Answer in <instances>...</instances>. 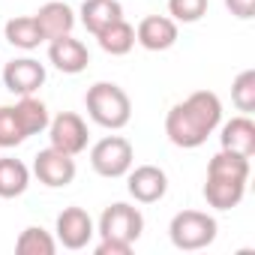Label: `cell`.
I'll return each instance as SVG.
<instances>
[{"label": "cell", "mask_w": 255, "mask_h": 255, "mask_svg": "<svg viewBox=\"0 0 255 255\" xmlns=\"http://www.w3.org/2000/svg\"><path fill=\"white\" fill-rule=\"evenodd\" d=\"M0 75H3V84L9 93H18V96H30L36 93L42 84H45V66L33 57H15L9 60L3 69H0Z\"/></svg>", "instance_id": "9c48e42d"}, {"label": "cell", "mask_w": 255, "mask_h": 255, "mask_svg": "<svg viewBox=\"0 0 255 255\" xmlns=\"http://www.w3.org/2000/svg\"><path fill=\"white\" fill-rule=\"evenodd\" d=\"M30 186V168L21 159L0 156V198H18Z\"/></svg>", "instance_id": "ac0fdd59"}, {"label": "cell", "mask_w": 255, "mask_h": 255, "mask_svg": "<svg viewBox=\"0 0 255 255\" xmlns=\"http://www.w3.org/2000/svg\"><path fill=\"white\" fill-rule=\"evenodd\" d=\"M48 138H51V147L69 153V156H78L87 150V141H90V132H87V123L81 114L75 111H60L57 117L48 120Z\"/></svg>", "instance_id": "8992f818"}, {"label": "cell", "mask_w": 255, "mask_h": 255, "mask_svg": "<svg viewBox=\"0 0 255 255\" xmlns=\"http://www.w3.org/2000/svg\"><path fill=\"white\" fill-rule=\"evenodd\" d=\"M15 114H18V120H21V129H24L27 138L45 132V129H48V120H51V117H48V105H45L42 99H36L33 93L18 99Z\"/></svg>", "instance_id": "ffe728a7"}, {"label": "cell", "mask_w": 255, "mask_h": 255, "mask_svg": "<svg viewBox=\"0 0 255 255\" xmlns=\"http://www.w3.org/2000/svg\"><path fill=\"white\" fill-rule=\"evenodd\" d=\"M84 105L93 123L102 129H123L132 120V99L114 81H96L84 93Z\"/></svg>", "instance_id": "7a4b0ae2"}, {"label": "cell", "mask_w": 255, "mask_h": 255, "mask_svg": "<svg viewBox=\"0 0 255 255\" xmlns=\"http://www.w3.org/2000/svg\"><path fill=\"white\" fill-rule=\"evenodd\" d=\"M3 33H6V42H9V45H15V48H21V51H33V48H39V45L45 42L33 15L9 18V21H6V27H3Z\"/></svg>", "instance_id": "d6986e66"}, {"label": "cell", "mask_w": 255, "mask_h": 255, "mask_svg": "<svg viewBox=\"0 0 255 255\" xmlns=\"http://www.w3.org/2000/svg\"><path fill=\"white\" fill-rule=\"evenodd\" d=\"M132 243H123V240H111V237H99L96 243V255H129Z\"/></svg>", "instance_id": "484cf974"}, {"label": "cell", "mask_w": 255, "mask_h": 255, "mask_svg": "<svg viewBox=\"0 0 255 255\" xmlns=\"http://www.w3.org/2000/svg\"><path fill=\"white\" fill-rule=\"evenodd\" d=\"M15 252L18 255H54L57 252V240L42 225H27L18 234V240H15Z\"/></svg>", "instance_id": "44dd1931"}, {"label": "cell", "mask_w": 255, "mask_h": 255, "mask_svg": "<svg viewBox=\"0 0 255 255\" xmlns=\"http://www.w3.org/2000/svg\"><path fill=\"white\" fill-rule=\"evenodd\" d=\"M96 42H99V48H102L105 54L123 57V54H129V51L135 48V27H132L129 21L120 18V21L102 27V30L96 33Z\"/></svg>", "instance_id": "e0dca14e"}, {"label": "cell", "mask_w": 255, "mask_h": 255, "mask_svg": "<svg viewBox=\"0 0 255 255\" xmlns=\"http://www.w3.org/2000/svg\"><path fill=\"white\" fill-rule=\"evenodd\" d=\"M225 9L240 21H249L255 15V0H225Z\"/></svg>", "instance_id": "4316f807"}, {"label": "cell", "mask_w": 255, "mask_h": 255, "mask_svg": "<svg viewBox=\"0 0 255 255\" xmlns=\"http://www.w3.org/2000/svg\"><path fill=\"white\" fill-rule=\"evenodd\" d=\"M210 0H168V18L177 24H195L207 15Z\"/></svg>", "instance_id": "d4e9b609"}, {"label": "cell", "mask_w": 255, "mask_h": 255, "mask_svg": "<svg viewBox=\"0 0 255 255\" xmlns=\"http://www.w3.org/2000/svg\"><path fill=\"white\" fill-rule=\"evenodd\" d=\"M144 231V213L135 204H126V201H114L102 210L96 234L99 237H111V240H123V243H132L141 237Z\"/></svg>", "instance_id": "5b68a950"}, {"label": "cell", "mask_w": 255, "mask_h": 255, "mask_svg": "<svg viewBox=\"0 0 255 255\" xmlns=\"http://www.w3.org/2000/svg\"><path fill=\"white\" fill-rule=\"evenodd\" d=\"M219 150H231L240 153L246 159H252L255 153V123L249 114H237L225 123H219Z\"/></svg>", "instance_id": "8fae6325"}, {"label": "cell", "mask_w": 255, "mask_h": 255, "mask_svg": "<svg viewBox=\"0 0 255 255\" xmlns=\"http://www.w3.org/2000/svg\"><path fill=\"white\" fill-rule=\"evenodd\" d=\"M231 102L243 114H252L255 111V69H243L231 81Z\"/></svg>", "instance_id": "cb8c5ba5"}, {"label": "cell", "mask_w": 255, "mask_h": 255, "mask_svg": "<svg viewBox=\"0 0 255 255\" xmlns=\"http://www.w3.org/2000/svg\"><path fill=\"white\" fill-rule=\"evenodd\" d=\"M78 15H81L84 30L96 36L102 27L120 21V18H123V9H120L117 0H84L81 9H78Z\"/></svg>", "instance_id": "2e32d148"}, {"label": "cell", "mask_w": 255, "mask_h": 255, "mask_svg": "<svg viewBox=\"0 0 255 255\" xmlns=\"http://www.w3.org/2000/svg\"><path fill=\"white\" fill-rule=\"evenodd\" d=\"M126 189L138 204H156L165 198L168 192V174L159 165H138L129 168V180H126Z\"/></svg>", "instance_id": "30bf717a"}, {"label": "cell", "mask_w": 255, "mask_h": 255, "mask_svg": "<svg viewBox=\"0 0 255 255\" xmlns=\"http://www.w3.org/2000/svg\"><path fill=\"white\" fill-rule=\"evenodd\" d=\"M246 195V180L234 177H210L204 180V201L213 210H234Z\"/></svg>", "instance_id": "9a60e30c"}, {"label": "cell", "mask_w": 255, "mask_h": 255, "mask_svg": "<svg viewBox=\"0 0 255 255\" xmlns=\"http://www.w3.org/2000/svg\"><path fill=\"white\" fill-rule=\"evenodd\" d=\"M135 42L147 51H168L177 42V21L168 15H147L135 27Z\"/></svg>", "instance_id": "7c38bea8"}, {"label": "cell", "mask_w": 255, "mask_h": 255, "mask_svg": "<svg viewBox=\"0 0 255 255\" xmlns=\"http://www.w3.org/2000/svg\"><path fill=\"white\" fill-rule=\"evenodd\" d=\"M222 123V102L213 90H195L165 114V135L180 150L201 147Z\"/></svg>", "instance_id": "6da1fadb"}, {"label": "cell", "mask_w": 255, "mask_h": 255, "mask_svg": "<svg viewBox=\"0 0 255 255\" xmlns=\"http://www.w3.org/2000/svg\"><path fill=\"white\" fill-rule=\"evenodd\" d=\"M216 219L204 210H180L171 216V225H168V237L177 249L183 252H198L204 246H210L216 240Z\"/></svg>", "instance_id": "3957f363"}, {"label": "cell", "mask_w": 255, "mask_h": 255, "mask_svg": "<svg viewBox=\"0 0 255 255\" xmlns=\"http://www.w3.org/2000/svg\"><path fill=\"white\" fill-rule=\"evenodd\" d=\"M36 24H39V33L45 42L51 39H60V36H72V27H75V12L72 6H66L63 0H51V3L39 6V12L33 15Z\"/></svg>", "instance_id": "5bb4252c"}, {"label": "cell", "mask_w": 255, "mask_h": 255, "mask_svg": "<svg viewBox=\"0 0 255 255\" xmlns=\"http://www.w3.org/2000/svg\"><path fill=\"white\" fill-rule=\"evenodd\" d=\"M0 69H3V66H0Z\"/></svg>", "instance_id": "83f0119b"}, {"label": "cell", "mask_w": 255, "mask_h": 255, "mask_svg": "<svg viewBox=\"0 0 255 255\" xmlns=\"http://www.w3.org/2000/svg\"><path fill=\"white\" fill-rule=\"evenodd\" d=\"M33 174L42 186L63 189L75 180V156H69L57 147H45L33 156Z\"/></svg>", "instance_id": "52a82bcc"}, {"label": "cell", "mask_w": 255, "mask_h": 255, "mask_svg": "<svg viewBox=\"0 0 255 255\" xmlns=\"http://www.w3.org/2000/svg\"><path fill=\"white\" fill-rule=\"evenodd\" d=\"M27 135L21 129V120L15 114V105H0V150H9L24 144Z\"/></svg>", "instance_id": "603a6c76"}, {"label": "cell", "mask_w": 255, "mask_h": 255, "mask_svg": "<svg viewBox=\"0 0 255 255\" xmlns=\"http://www.w3.org/2000/svg\"><path fill=\"white\" fill-rule=\"evenodd\" d=\"M132 162H135V150L123 135H105L90 147V165L99 177H108V180L123 177L129 174Z\"/></svg>", "instance_id": "277c9868"}, {"label": "cell", "mask_w": 255, "mask_h": 255, "mask_svg": "<svg viewBox=\"0 0 255 255\" xmlns=\"http://www.w3.org/2000/svg\"><path fill=\"white\" fill-rule=\"evenodd\" d=\"M48 60L54 69L66 72V75H78L87 69L90 63V51L81 39H72V36H60V39H51L48 42Z\"/></svg>", "instance_id": "4fadbf2b"}, {"label": "cell", "mask_w": 255, "mask_h": 255, "mask_svg": "<svg viewBox=\"0 0 255 255\" xmlns=\"http://www.w3.org/2000/svg\"><path fill=\"white\" fill-rule=\"evenodd\" d=\"M54 231H57V243L63 249H84L93 240L96 225H93V219H90V213L84 207H75L72 204V207H63L57 213Z\"/></svg>", "instance_id": "ba28073f"}, {"label": "cell", "mask_w": 255, "mask_h": 255, "mask_svg": "<svg viewBox=\"0 0 255 255\" xmlns=\"http://www.w3.org/2000/svg\"><path fill=\"white\" fill-rule=\"evenodd\" d=\"M207 174L210 177H234V180H249V159L231 150H219L210 162H207Z\"/></svg>", "instance_id": "7402d4cb"}]
</instances>
